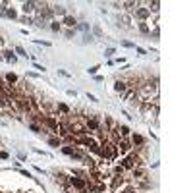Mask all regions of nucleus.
<instances>
[{"mask_svg":"<svg viewBox=\"0 0 193 193\" xmlns=\"http://www.w3.org/2000/svg\"><path fill=\"white\" fill-rule=\"evenodd\" d=\"M14 104L18 106V110H21V112H27V114L31 112V106H29V97H25V95H18V97L14 98Z\"/></svg>","mask_w":193,"mask_h":193,"instance_id":"1","label":"nucleus"},{"mask_svg":"<svg viewBox=\"0 0 193 193\" xmlns=\"http://www.w3.org/2000/svg\"><path fill=\"white\" fill-rule=\"evenodd\" d=\"M141 158L137 157V155H129V157H126V158H122V168H129V170H133L135 166H141Z\"/></svg>","mask_w":193,"mask_h":193,"instance_id":"2","label":"nucleus"},{"mask_svg":"<svg viewBox=\"0 0 193 193\" xmlns=\"http://www.w3.org/2000/svg\"><path fill=\"white\" fill-rule=\"evenodd\" d=\"M43 124L47 126V128H50V131H52V133H58V131H60V126H58V122H56L52 116H44V118H43Z\"/></svg>","mask_w":193,"mask_h":193,"instance_id":"3","label":"nucleus"},{"mask_svg":"<svg viewBox=\"0 0 193 193\" xmlns=\"http://www.w3.org/2000/svg\"><path fill=\"white\" fill-rule=\"evenodd\" d=\"M68 183H70V186H73V187H77V189H81V191H87V182L81 180V178H70Z\"/></svg>","mask_w":193,"mask_h":193,"instance_id":"4","label":"nucleus"},{"mask_svg":"<svg viewBox=\"0 0 193 193\" xmlns=\"http://www.w3.org/2000/svg\"><path fill=\"white\" fill-rule=\"evenodd\" d=\"M85 128H87V131L101 129V122H98V118H87V120H85Z\"/></svg>","mask_w":193,"mask_h":193,"instance_id":"5","label":"nucleus"},{"mask_svg":"<svg viewBox=\"0 0 193 193\" xmlns=\"http://www.w3.org/2000/svg\"><path fill=\"white\" fill-rule=\"evenodd\" d=\"M116 149L120 151L122 155H126V153H129V149H131V143L128 141V139H120V141L116 143Z\"/></svg>","mask_w":193,"mask_h":193,"instance_id":"6","label":"nucleus"},{"mask_svg":"<svg viewBox=\"0 0 193 193\" xmlns=\"http://www.w3.org/2000/svg\"><path fill=\"white\" fill-rule=\"evenodd\" d=\"M62 153L68 155V157H72V158H77V160H83V155L77 153V151L72 149V147H62Z\"/></svg>","mask_w":193,"mask_h":193,"instance_id":"7","label":"nucleus"},{"mask_svg":"<svg viewBox=\"0 0 193 193\" xmlns=\"http://www.w3.org/2000/svg\"><path fill=\"white\" fill-rule=\"evenodd\" d=\"M135 16H137L139 19H147L151 16V12L147 10V8H137V10H135Z\"/></svg>","mask_w":193,"mask_h":193,"instance_id":"8","label":"nucleus"},{"mask_svg":"<svg viewBox=\"0 0 193 193\" xmlns=\"http://www.w3.org/2000/svg\"><path fill=\"white\" fill-rule=\"evenodd\" d=\"M126 87H128V85H126L124 81H116V83H114V89H116V93H126Z\"/></svg>","mask_w":193,"mask_h":193,"instance_id":"9","label":"nucleus"},{"mask_svg":"<svg viewBox=\"0 0 193 193\" xmlns=\"http://www.w3.org/2000/svg\"><path fill=\"white\" fill-rule=\"evenodd\" d=\"M2 58H4V60H8V62H12V64L16 62V56H14V52H12V50H6Z\"/></svg>","mask_w":193,"mask_h":193,"instance_id":"10","label":"nucleus"},{"mask_svg":"<svg viewBox=\"0 0 193 193\" xmlns=\"http://www.w3.org/2000/svg\"><path fill=\"white\" fill-rule=\"evenodd\" d=\"M64 23H66V25H68V27H75V18H72V16H66V19H64Z\"/></svg>","mask_w":193,"mask_h":193,"instance_id":"11","label":"nucleus"},{"mask_svg":"<svg viewBox=\"0 0 193 193\" xmlns=\"http://www.w3.org/2000/svg\"><path fill=\"white\" fill-rule=\"evenodd\" d=\"M143 174H145V172H143V168H139V166H135V168H133V178H135V180L143 178Z\"/></svg>","mask_w":193,"mask_h":193,"instance_id":"12","label":"nucleus"},{"mask_svg":"<svg viewBox=\"0 0 193 193\" xmlns=\"http://www.w3.org/2000/svg\"><path fill=\"white\" fill-rule=\"evenodd\" d=\"M35 6H37L35 2H25V4H23V12H25V14H27V12H33V10H35Z\"/></svg>","mask_w":193,"mask_h":193,"instance_id":"13","label":"nucleus"},{"mask_svg":"<svg viewBox=\"0 0 193 193\" xmlns=\"http://www.w3.org/2000/svg\"><path fill=\"white\" fill-rule=\"evenodd\" d=\"M131 143H133V145H139V147H141V145H143V137H141V135H137V133H135L133 137H131Z\"/></svg>","mask_w":193,"mask_h":193,"instance_id":"14","label":"nucleus"},{"mask_svg":"<svg viewBox=\"0 0 193 193\" xmlns=\"http://www.w3.org/2000/svg\"><path fill=\"white\" fill-rule=\"evenodd\" d=\"M6 81H8V85L18 83V75H14V73H8V75H6Z\"/></svg>","mask_w":193,"mask_h":193,"instance_id":"15","label":"nucleus"},{"mask_svg":"<svg viewBox=\"0 0 193 193\" xmlns=\"http://www.w3.org/2000/svg\"><path fill=\"white\" fill-rule=\"evenodd\" d=\"M139 31H141V33H145V35H147V33H151V31H149V25H147L145 21H141V23H139Z\"/></svg>","mask_w":193,"mask_h":193,"instance_id":"16","label":"nucleus"},{"mask_svg":"<svg viewBox=\"0 0 193 193\" xmlns=\"http://www.w3.org/2000/svg\"><path fill=\"white\" fill-rule=\"evenodd\" d=\"M122 183H124V178H122V176H118V178H114L112 187H118V186H122Z\"/></svg>","mask_w":193,"mask_h":193,"instance_id":"17","label":"nucleus"},{"mask_svg":"<svg viewBox=\"0 0 193 193\" xmlns=\"http://www.w3.org/2000/svg\"><path fill=\"white\" fill-rule=\"evenodd\" d=\"M149 6H151V8H147L149 12H151V10H153V12H158V6H160V4H158V2H149Z\"/></svg>","mask_w":193,"mask_h":193,"instance_id":"18","label":"nucleus"},{"mask_svg":"<svg viewBox=\"0 0 193 193\" xmlns=\"http://www.w3.org/2000/svg\"><path fill=\"white\" fill-rule=\"evenodd\" d=\"M54 12H56V14H66V8H62V6H56V8H54Z\"/></svg>","mask_w":193,"mask_h":193,"instance_id":"19","label":"nucleus"},{"mask_svg":"<svg viewBox=\"0 0 193 193\" xmlns=\"http://www.w3.org/2000/svg\"><path fill=\"white\" fill-rule=\"evenodd\" d=\"M4 14H6L8 18H16V12H14V10H6V12H4Z\"/></svg>","mask_w":193,"mask_h":193,"instance_id":"20","label":"nucleus"},{"mask_svg":"<svg viewBox=\"0 0 193 193\" xmlns=\"http://www.w3.org/2000/svg\"><path fill=\"white\" fill-rule=\"evenodd\" d=\"M50 145L52 147H60V139H50Z\"/></svg>","mask_w":193,"mask_h":193,"instance_id":"21","label":"nucleus"},{"mask_svg":"<svg viewBox=\"0 0 193 193\" xmlns=\"http://www.w3.org/2000/svg\"><path fill=\"white\" fill-rule=\"evenodd\" d=\"M16 52H18V54H21V56H27V54H25V50H23L21 47H18V48H16Z\"/></svg>","mask_w":193,"mask_h":193,"instance_id":"22","label":"nucleus"},{"mask_svg":"<svg viewBox=\"0 0 193 193\" xmlns=\"http://www.w3.org/2000/svg\"><path fill=\"white\" fill-rule=\"evenodd\" d=\"M50 29H52V31H60V25H58V23H52Z\"/></svg>","mask_w":193,"mask_h":193,"instance_id":"23","label":"nucleus"},{"mask_svg":"<svg viewBox=\"0 0 193 193\" xmlns=\"http://www.w3.org/2000/svg\"><path fill=\"white\" fill-rule=\"evenodd\" d=\"M122 44H124V47H128V48H133V47H135L133 43H128V41H124V43H122Z\"/></svg>","mask_w":193,"mask_h":193,"instance_id":"24","label":"nucleus"},{"mask_svg":"<svg viewBox=\"0 0 193 193\" xmlns=\"http://www.w3.org/2000/svg\"><path fill=\"white\" fill-rule=\"evenodd\" d=\"M97 70H98V66H93V68L87 70V72H89V73H97Z\"/></svg>","mask_w":193,"mask_h":193,"instance_id":"25","label":"nucleus"},{"mask_svg":"<svg viewBox=\"0 0 193 193\" xmlns=\"http://www.w3.org/2000/svg\"><path fill=\"white\" fill-rule=\"evenodd\" d=\"M58 108L62 110V112H70V110H68V106H66V104H58Z\"/></svg>","mask_w":193,"mask_h":193,"instance_id":"26","label":"nucleus"},{"mask_svg":"<svg viewBox=\"0 0 193 193\" xmlns=\"http://www.w3.org/2000/svg\"><path fill=\"white\" fill-rule=\"evenodd\" d=\"M87 98H89V101H93V102H97V97L95 95H89V93H87Z\"/></svg>","mask_w":193,"mask_h":193,"instance_id":"27","label":"nucleus"},{"mask_svg":"<svg viewBox=\"0 0 193 193\" xmlns=\"http://www.w3.org/2000/svg\"><path fill=\"white\" fill-rule=\"evenodd\" d=\"M114 54V48H106V56H112Z\"/></svg>","mask_w":193,"mask_h":193,"instance_id":"28","label":"nucleus"},{"mask_svg":"<svg viewBox=\"0 0 193 193\" xmlns=\"http://www.w3.org/2000/svg\"><path fill=\"white\" fill-rule=\"evenodd\" d=\"M31 129L33 131H41V128H39V126H35V124H31Z\"/></svg>","mask_w":193,"mask_h":193,"instance_id":"29","label":"nucleus"},{"mask_svg":"<svg viewBox=\"0 0 193 193\" xmlns=\"http://www.w3.org/2000/svg\"><path fill=\"white\" fill-rule=\"evenodd\" d=\"M0 158H8V153H0Z\"/></svg>","mask_w":193,"mask_h":193,"instance_id":"30","label":"nucleus"},{"mask_svg":"<svg viewBox=\"0 0 193 193\" xmlns=\"http://www.w3.org/2000/svg\"><path fill=\"white\" fill-rule=\"evenodd\" d=\"M2 43H4V39H2V37H0V44H2Z\"/></svg>","mask_w":193,"mask_h":193,"instance_id":"31","label":"nucleus"},{"mask_svg":"<svg viewBox=\"0 0 193 193\" xmlns=\"http://www.w3.org/2000/svg\"><path fill=\"white\" fill-rule=\"evenodd\" d=\"M0 60H2V56H0Z\"/></svg>","mask_w":193,"mask_h":193,"instance_id":"32","label":"nucleus"}]
</instances>
